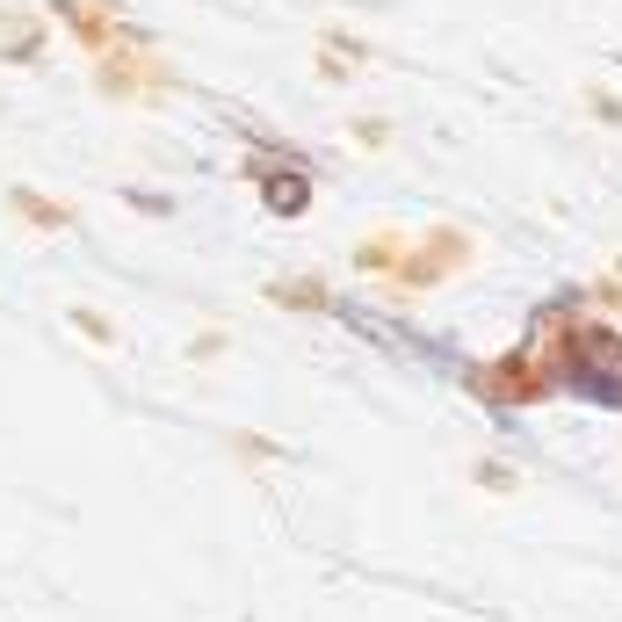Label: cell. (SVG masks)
Masks as SVG:
<instances>
[{
	"mask_svg": "<svg viewBox=\"0 0 622 622\" xmlns=\"http://www.w3.org/2000/svg\"><path fill=\"white\" fill-rule=\"evenodd\" d=\"M471 391H478V398H492V406H536V398H550V391H557V355L543 348V333H536L521 355L478 362Z\"/></svg>",
	"mask_w": 622,
	"mask_h": 622,
	"instance_id": "1",
	"label": "cell"
},
{
	"mask_svg": "<svg viewBox=\"0 0 622 622\" xmlns=\"http://www.w3.org/2000/svg\"><path fill=\"white\" fill-rule=\"evenodd\" d=\"M463 261H471V232L442 225V232H427L413 254L398 261V290H427V283H442V275H456Z\"/></svg>",
	"mask_w": 622,
	"mask_h": 622,
	"instance_id": "2",
	"label": "cell"
},
{
	"mask_svg": "<svg viewBox=\"0 0 622 622\" xmlns=\"http://www.w3.org/2000/svg\"><path fill=\"white\" fill-rule=\"evenodd\" d=\"M246 174H254V189H261V203L275 217H304L311 210V174H297V167H254V160H246Z\"/></svg>",
	"mask_w": 622,
	"mask_h": 622,
	"instance_id": "3",
	"label": "cell"
},
{
	"mask_svg": "<svg viewBox=\"0 0 622 622\" xmlns=\"http://www.w3.org/2000/svg\"><path fill=\"white\" fill-rule=\"evenodd\" d=\"M44 51V22L22 8V0H0V66H22V58Z\"/></svg>",
	"mask_w": 622,
	"mask_h": 622,
	"instance_id": "4",
	"label": "cell"
},
{
	"mask_svg": "<svg viewBox=\"0 0 622 622\" xmlns=\"http://www.w3.org/2000/svg\"><path fill=\"white\" fill-rule=\"evenodd\" d=\"M58 15H73V37L80 44H116L123 29H116V0H58Z\"/></svg>",
	"mask_w": 622,
	"mask_h": 622,
	"instance_id": "5",
	"label": "cell"
},
{
	"mask_svg": "<svg viewBox=\"0 0 622 622\" xmlns=\"http://www.w3.org/2000/svg\"><path fill=\"white\" fill-rule=\"evenodd\" d=\"M398 261H406V239H398V232H377V239L355 246V268L362 275H398Z\"/></svg>",
	"mask_w": 622,
	"mask_h": 622,
	"instance_id": "6",
	"label": "cell"
},
{
	"mask_svg": "<svg viewBox=\"0 0 622 622\" xmlns=\"http://www.w3.org/2000/svg\"><path fill=\"white\" fill-rule=\"evenodd\" d=\"M8 210H15V217H37L44 232H58V225H73V210H58V203H44L37 189H8Z\"/></svg>",
	"mask_w": 622,
	"mask_h": 622,
	"instance_id": "7",
	"label": "cell"
},
{
	"mask_svg": "<svg viewBox=\"0 0 622 622\" xmlns=\"http://www.w3.org/2000/svg\"><path fill=\"white\" fill-rule=\"evenodd\" d=\"M275 304H290V311H333V290L326 283H275Z\"/></svg>",
	"mask_w": 622,
	"mask_h": 622,
	"instance_id": "8",
	"label": "cell"
},
{
	"mask_svg": "<svg viewBox=\"0 0 622 622\" xmlns=\"http://www.w3.org/2000/svg\"><path fill=\"white\" fill-rule=\"evenodd\" d=\"M73 326H80L87 340H102V348H109V340H116V326L102 319V311H73Z\"/></svg>",
	"mask_w": 622,
	"mask_h": 622,
	"instance_id": "9",
	"label": "cell"
},
{
	"mask_svg": "<svg viewBox=\"0 0 622 622\" xmlns=\"http://www.w3.org/2000/svg\"><path fill=\"white\" fill-rule=\"evenodd\" d=\"M478 485L485 492H514V471H507V463H478Z\"/></svg>",
	"mask_w": 622,
	"mask_h": 622,
	"instance_id": "10",
	"label": "cell"
},
{
	"mask_svg": "<svg viewBox=\"0 0 622 622\" xmlns=\"http://www.w3.org/2000/svg\"><path fill=\"white\" fill-rule=\"evenodd\" d=\"M586 109H594V116H608V123H622V102L608 95V87H586Z\"/></svg>",
	"mask_w": 622,
	"mask_h": 622,
	"instance_id": "11",
	"label": "cell"
},
{
	"mask_svg": "<svg viewBox=\"0 0 622 622\" xmlns=\"http://www.w3.org/2000/svg\"><path fill=\"white\" fill-rule=\"evenodd\" d=\"M384 131H391V123H369V116H355V123H348V138H355V145H384Z\"/></svg>",
	"mask_w": 622,
	"mask_h": 622,
	"instance_id": "12",
	"label": "cell"
}]
</instances>
